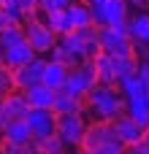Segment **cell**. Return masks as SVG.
<instances>
[{"mask_svg": "<svg viewBox=\"0 0 149 154\" xmlns=\"http://www.w3.org/2000/svg\"><path fill=\"white\" fill-rule=\"evenodd\" d=\"M27 146H30V143H27ZM27 146H19V143H8V141H3L0 152H3V154H27Z\"/></svg>", "mask_w": 149, "mask_h": 154, "instance_id": "cell-30", "label": "cell"}, {"mask_svg": "<svg viewBox=\"0 0 149 154\" xmlns=\"http://www.w3.org/2000/svg\"><path fill=\"white\" fill-rule=\"evenodd\" d=\"M38 19L43 24H49L57 35H65V32H73V24H71V16H68V8H57V11H38Z\"/></svg>", "mask_w": 149, "mask_h": 154, "instance_id": "cell-15", "label": "cell"}, {"mask_svg": "<svg viewBox=\"0 0 149 154\" xmlns=\"http://www.w3.org/2000/svg\"><path fill=\"white\" fill-rule=\"evenodd\" d=\"M65 154H76V152H73V149H71V152H65Z\"/></svg>", "mask_w": 149, "mask_h": 154, "instance_id": "cell-42", "label": "cell"}, {"mask_svg": "<svg viewBox=\"0 0 149 154\" xmlns=\"http://www.w3.org/2000/svg\"><path fill=\"white\" fill-rule=\"evenodd\" d=\"M5 65V57H3V46H0V68Z\"/></svg>", "mask_w": 149, "mask_h": 154, "instance_id": "cell-38", "label": "cell"}, {"mask_svg": "<svg viewBox=\"0 0 149 154\" xmlns=\"http://www.w3.org/2000/svg\"><path fill=\"white\" fill-rule=\"evenodd\" d=\"M27 154H41V152H38V146H35V143H30V146H27Z\"/></svg>", "mask_w": 149, "mask_h": 154, "instance_id": "cell-37", "label": "cell"}, {"mask_svg": "<svg viewBox=\"0 0 149 154\" xmlns=\"http://www.w3.org/2000/svg\"><path fill=\"white\" fill-rule=\"evenodd\" d=\"M49 60H43V54L33 57L30 62H24L22 68L14 70V81H16V89H27L33 84H41L43 81V68H46Z\"/></svg>", "mask_w": 149, "mask_h": 154, "instance_id": "cell-9", "label": "cell"}, {"mask_svg": "<svg viewBox=\"0 0 149 154\" xmlns=\"http://www.w3.org/2000/svg\"><path fill=\"white\" fill-rule=\"evenodd\" d=\"M3 141H8V143H19V146L33 143L30 125H27L24 119H8V125L3 127Z\"/></svg>", "mask_w": 149, "mask_h": 154, "instance_id": "cell-14", "label": "cell"}, {"mask_svg": "<svg viewBox=\"0 0 149 154\" xmlns=\"http://www.w3.org/2000/svg\"><path fill=\"white\" fill-rule=\"evenodd\" d=\"M84 114L92 116V122H114L119 114H125V95L119 87L95 84L84 97Z\"/></svg>", "mask_w": 149, "mask_h": 154, "instance_id": "cell-1", "label": "cell"}, {"mask_svg": "<svg viewBox=\"0 0 149 154\" xmlns=\"http://www.w3.org/2000/svg\"><path fill=\"white\" fill-rule=\"evenodd\" d=\"M114 143H119V138H117L111 122H90V125H87L81 149H100V146H114ZM119 146H122V143H119Z\"/></svg>", "mask_w": 149, "mask_h": 154, "instance_id": "cell-7", "label": "cell"}, {"mask_svg": "<svg viewBox=\"0 0 149 154\" xmlns=\"http://www.w3.org/2000/svg\"><path fill=\"white\" fill-rule=\"evenodd\" d=\"M119 92L125 95V100H130V97H141V95H147V89H144V84H141V79L133 73V76H128V79H122L119 84Z\"/></svg>", "mask_w": 149, "mask_h": 154, "instance_id": "cell-24", "label": "cell"}, {"mask_svg": "<svg viewBox=\"0 0 149 154\" xmlns=\"http://www.w3.org/2000/svg\"><path fill=\"white\" fill-rule=\"evenodd\" d=\"M133 49L138 60H149V43H133Z\"/></svg>", "mask_w": 149, "mask_h": 154, "instance_id": "cell-32", "label": "cell"}, {"mask_svg": "<svg viewBox=\"0 0 149 154\" xmlns=\"http://www.w3.org/2000/svg\"><path fill=\"white\" fill-rule=\"evenodd\" d=\"M22 92H24V97H27L30 108H54L57 89L46 87L43 81H41V84H33V87H27V89H22Z\"/></svg>", "mask_w": 149, "mask_h": 154, "instance_id": "cell-11", "label": "cell"}, {"mask_svg": "<svg viewBox=\"0 0 149 154\" xmlns=\"http://www.w3.org/2000/svg\"><path fill=\"white\" fill-rule=\"evenodd\" d=\"M68 16H71L73 30H81V27L95 24V22H92V5L84 3V0H73V3L68 5Z\"/></svg>", "mask_w": 149, "mask_h": 154, "instance_id": "cell-20", "label": "cell"}, {"mask_svg": "<svg viewBox=\"0 0 149 154\" xmlns=\"http://www.w3.org/2000/svg\"><path fill=\"white\" fill-rule=\"evenodd\" d=\"M73 0H41L38 11H57V8H68Z\"/></svg>", "mask_w": 149, "mask_h": 154, "instance_id": "cell-28", "label": "cell"}, {"mask_svg": "<svg viewBox=\"0 0 149 154\" xmlns=\"http://www.w3.org/2000/svg\"><path fill=\"white\" fill-rule=\"evenodd\" d=\"M0 146H3V130H0Z\"/></svg>", "mask_w": 149, "mask_h": 154, "instance_id": "cell-40", "label": "cell"}, {"mask_svg": "<svg viewBox=\"0 0 149 154\" xmlns=\"http://www.w3.org/2000/svg\"><path fill=\"white\" fill-rule=\"evenodd\" d=\"M128 154H149V141H138V143H133V146H128Z\"/></svg>", "mask_w": 149, "mask_h": 154, "instance_id": "cell-31", "label": "cell"}, {"mask_svg": "<svg viewBox=\"0 0 149 154\" xmlns=\"http://www.w3.org/2000/svg\"><path fill=\"white\" fill-rule=\"evenodd\" d=\"M38 3H41V0H19V5L24 8V14H33V11H38Z\"/></svg>", "mask_w": 149, "mask_h": 154, "instance_id": "cell-33", "label": "cell"}, {"mask_svg": "<svg viewBox=\"0 0 149 154\" xmlns=\"http://www.w3.org/2000/svg\"><path fill=\"white\" fill-rule=\"evenodd\" d=\"M8 119H11V116H8V111H5V106H3V100H0V130L8 125Z\"/></svg>", "mask_w": 149, "mask_h": 154, "instance_id": "cell-35", "label": "cell"}, {"mask_svg": "<svg viewBox=\"0 0 149 154\" xmlns=\"http://www.w3.org/2000/svg\"><path fill=\"white\" fill-rule=\"evenodd\" d=\"M98 38H100V49L109 51V54H114V57L136 54L133 38L128 32V24H106V27H98Z\"/></svg>", "mask_w": 149, "mask_h": 154, "instance_id": "cell-2", "label": "cell"}, {"mask_svg": "<svg viewBox=\"0 0 149 154\" xmlns=\"http://www.w3.org/2000/svg\"><path fill=\"white\" fill-rule=\"evenodd\" d=\"M92 65H95V73H98V84H111V87H117V84H119V79H117V62H114V54L100 51V54L92 60Z\"/></svg>", "mask_w": 149, "mask_h": 154, "instance_id": "cell-12", "label": "cell"}, {"mask_svg": "<svg viewBox=\"0 0 149 154\" xmlns=\"http://www.w3.org/2000/svg\"><path fill=\"white\" fill-rule=\"evenodd\" d=\"M130 3V8H147L149 5V0H128Z\"/></svg>", "mask_w": 149, "mask_h": 154, "instance_id": "cell-36", "label": "cell"}, {"mask_svg": "<svg viewBox=\"0 0 149 154\" xmlns=\"http://www.w3.org/2000/svg\"><path fill=\"white\" fill-rule=\"evenodd\" d=\"M24 122L30 125V133H33V141L35 138H46L52 133H57V114L52 108H30Z\"/></svg>", "mask_w": 149, "mask_h": 154, "instance_id": "cell-8", "label": "cell"}, {"mask_svg": "<svg viewBox=\"0 0 149 154\" xmlns=\"http://www.w3.org/2000/svg\"><path fill=\"white\" fill-rule=\"evenodd\" d=\"M87 125L90 122H87L84 111H79V114H62V116H57V135L62 138V143L68 149H81Z\"/></svg>", "mask_w": 149, "mask_h": 154, "instance_id": "cell-5", "label": "cell"}, {"mask_svg": "<svg viewBox=\"0 0 149 154\" xmlns=\"http://www.w3.org/2000/svg\"><path fill=\"white\" fill-rule=\"evenodd\" d=\"M84 3H90V5H100L103 0H84Z\"/></svg>", "mask_w": 149, "mask_h": 154, "instance_id": "cell-39", "label": "cell"}, {"mask_svg": "<svg viewBox=\"0 0 149 154\" xmlns=\"http://www.w3.org/2000/svg\"><path fill=\"white\" fill-rule=\"evenodd\" d=\"M3 106H5V111H8V116H11V119H24V116H27V111H30V103H27V97H24V92H22V89L8 92V95L3 97Z\"/></svg>", "mask_w": 149, "mask_h": 154, "instance_id": "cell-19", "label": "cell"}, {"mask_svg": "<svg viewBox=\"0 0 149 154\" xmlns=\"http://www.w3.org/2000/svg\"><path fill=\"white\" fill-rule=\"evenodd\" d=\"M128 32H130L133 43H149V11L147 8H136V14H130Z\"/></svg>", "mask_w": 149, "mask_h": 154, "instance_id": "cell-13", "label": "cell"}, {"mask_svg": "<svg viewBox=\"0 0 149 154\" xmlns=\"http://www.w3.org/2000/svg\"><path fill=\"white\" fill-rule=\"evenodd\" d=\"M114 133H117V138H119V143L128 149V146H133V143H138V141H144V135H147V127H141L133 116H128V114H119L114 122Z\"/></svg>", "mask_w": 149, "mask_h": 154, "instance_id": "cell-10", "label": "cell"}, {"mask_svg": "<svg viewBox=\"0 0 149 154\" xmlns=\"http://www.w3.org/2000/svg\"><path fill=\"white\" fill-rule=\"evenodd\" d=\"M3 57H5V68L16 70V68H22L24 62H30L33 57H38V54H35V49H33L27 41H22V43L11 46V49H3Z\"/></svg>", "mask_w": 149, "mask_h": 154, "instance_id": "cell-16", "label": "cell"}, {"mask_svg": "<svg viewBox=\"0 0 149 154\" xmlns=\"http://www.w3.org/2000/svg\"><path fill=\"white\" fill-rule=\"evenodd\" d=\"M22 27H24V35H27V43L35 49V54H49L54 46H57V32L49 27V24H43L38 16H33V19H24L22 22Z\"/></svg>", "mask_w": 149, "mask_h": 154, "instance_id": "cell-3", "label": "cell"}, {"mask_svg": "<svg viewBox=\"0 0 149 154\" xmlns=\"http://www.w3.org/2000/svg\"><path fill=\"white\" fill-rule=\"evenodd\" d=\"M16 89V81H14V70L11 68H0V100L8 95V92H14Z\"/></svg>", "mask_w": 149, "mask_h": 154, "instance_id": "cell-26", "label": "cell"}, {"mask_svg": "<svg viewBox=\"0 0 149 154\" xmlns=\"http://www.w3.org/2000/svg\"><path fill=\"white\" fill-rule=\"evenodd\" d=\"M57 43L73 57V62L76 65H81V62H87V54H84V41H81V35L73 30V32H65V35H60L57 38Z\"/></svg>", "mask_w": 149, "mask_h": 154, "instance_id": "cell-18", "label": "cell"}, {"mask_svg": "<svg viewBox=\"0 0 149 154\" xmlns=\"http://www.w3.org/2000/svg\"><path fill=\"white\" fill-rule=\"evenodd\" d=\"M144 138H147V141H149V127H147V135H144Z\"/></svg>", "mask_w": 149, "mask_h": 154, "instance_id": "cell-41", "label": "cell"}, {"mask_svg": "<svg viewBox=\"0 0 149 154\" xmlns=\"http://www.w3.org/2000/svg\"><path fill=\"white\" fill-rule=\"evenodd\" d=\"M68 70H71L68 65H62V62H57V60H49V62H46V68H43V84L60 92V89L65 87Z\"/></svg>", "mask_w": 149, "mask_h": 154, "instance_id": "cell-17", "label": "cell"}, {"mask_svg": "<svg viewBox=\"0 0 149 154\" xmlns=\"http://www.w3.org/2000/svg\"><path fill=\"white\" fill-rule=\"evenodd\" d=\"M11 24H16V22H14V19H11V16L0 8V30H5V27H11Z\"/></svg>", "mask_w": 149, "mask_h": 154, "instance_id": "cell-34", "label": "cell"}, {"mask_svg": "<svg viewBox=\"0 0 149 154\" xmlns=\"http://www.w3.org/2000/svg\"><path fill=\"white\" fill-rule=\"evenodd\" d=\"M0 154H3V152H0Z\"/></svg>", "mask_w": 149, "mask_h": 154, "instance_id": "cell-44", "label": "cell"}, {"mask_svg": "<svg viewBox=\"0 0 149 154\" xmlns=\"http://www.w3.org/2000/svg\"><path fill=\"white\" fill-rule=\"evenodd\" d=\"M57 116H62V114H79V111H84V97H76V95H71V92H57V100H54V108H52Z\"/></svg>", "mask_w": 149, "mask_h": 154, "instance_id": "cell-21", "label": "cell"}, {"mask_svg": "<svg viewBox=\"0 0 149 154\" xmlns=\"http://www.w3.org/2000/svg\"><path fill=\"white\" fill-rule=\"evenodd\" d=\"M22 41H27L22 24H11V27L0 30V46H3V49H11V46H16V43H22Z\"/></svg>", "mask_w": 149, "mask_h": 154, "instance_id": "cell-25", "label": "cell"}, {"mask_svg": "<svg viewBox=\"0 0 149 154\" xmlns=\"http://www.w3.org/2000/svg\"><path fill=\"white\" fill-rule=\"evenodd\" d=\"M95 84H98V73H95L92 60H87V62L73 65V68L68 70V79H65L62 92H71V95H76V97H87Z\"/></svg>", "mask_w": 149, "mask_h": 154, "instance_id": "cell-4", "label": "cell"}, {"mask_svg": "<svg viewBox=\"0 0 149 154\" xmlns=\"http://www.w3.org/2000/svg\"><path fill=\"white\" fill-rule=\"evenodd\" d=\"M33 143L38 146V152H41V154H65V149H68L57 133H52V135H46V138H35Z\"/></svg>", "mask_w": 149, "mask_h": 154, "instance_id": "cell-23", "label": "cell"}, {"mask_svg": "<svg viewBox=\"0 0 149 154\" xmlns=\"http://www.w3.org/2000/svg\"><path fill=\"white\" fill-rule=\"evenodd\" d=\"M136 76L141 79L144 89L149 92V60H138V68H136Z\"/></svg>", "mask_w": 149, "mask_h": 154, "instance_id": "cell-29", "label": "cell"}, {"mask_svg": "<svg viewBox=\"0 0 149 154\" xmlns=\"http://www.w3.org/2000/svg\"><path fill=\"white\" fill-rule=\"evenodd\" d=\"M147 106H149V92H147Z\"/></svg>", "mask_w": 149, "mask_h": 154, "instance_id": "cell-43", "label": "cell"}, {"mask_svg": "<svg viewBox=\"0 0 149 154\" xmlns=\"http://www.w3.org/2000/svg\"><path fill=\"white\" fill-rule=\"evenodd\" d=\"M81 154H128V149L114 143V146H100V149H81Z\"/></svg>", "mask_w": 149, "mask_h": 154, "instance_id": "cell-27", "label": "cell"}, {"mask_svg": "<svg viewBox=\"0 0 149 154\" xmlns=\"http://www.w3.org/2000/svg\"><path fill=\"white\" fill-rule=\"evenodd\" d=\"M125 114H128V116H133V119H136L141 127H149V106H147V95L125 100Z\"/></svg>", "mask_w": 149, "mask_h": 154, "instance_id": "cell-22", "label": "cell"}, {"mask_svg": "<svg viewBox=\"0 0 149 154\" xmlns=\"http://www.w3.org/2000/svg\"><path fill=\"white\" fill-rule=\"evenodd\" d=\"M128 19H130V3L128 0H103L100 5H92V22H95V27L128 24Z\"/></svg>", "mask_w": 149, "mask_h": 154, "instance_id": "cell-6", "label": "cell"}]
</instances>
